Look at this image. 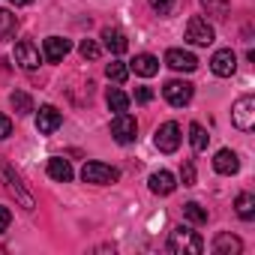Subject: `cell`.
Returning <instances> with one entry per match:
<instances>
[{
  "label": "cell",
  "instance_id": "1",
  "mask_svg": "<svg viewBox=\"0 0 255 255\" xmlns=\"http://www.w3.org/2000/svg\"><path fill=\"white\" fill-rule=\"evenodd\" d=\"M168 249L174 255H201L204 252V240L198 237V231H192L189 225H177L168 237Z\"/></svg>",
  "mask_w": 255,
  "mask_h": 255
},
{
  "label": "cell",
  "instance_id": "2",
  "mask_svg": "<svg viewBox=\"0 0 255 255\" xmlns=\"http://www.w3.org/2000/svg\"><path fill=\"white\" fill-rule=\"evenodd\" d=\"M0 180H3V186H6V192L9 195H15V201L24 207V210H33V195L24 189V183H21V177L6 165V162H0Z\"/></svg>",
  "mask_w": 255,
  "mask_h": 255
},
{
  "label": "cell",
  "instance_id": "3",
  "mask_svg": "<svg viewBox=\"0 0 255 255\" xmlns=\"http://www.w3.org/2000/svg\"><path fill=\"white\" fill-rule=\"evenodd\" d=\"M111 138L117 144H132L138 138V123H135V117L129 111L114 114V120H111Z\"/></svg>",
  "mask_w": 255,
  "mask_h": 255
},
{
  "label": "cell",
  "instance_id": "4",
  "mask_svg": "<svg viewBox=\"0 0 255 255\" xmlns=\"http://www.w3.org/2000/svg\"><path fill=\"white\" fill-rule=\"evenodd\" d=\"M117 177H120V171L111 168V165H105V162H84V168H81V180H84V183L108 186V183H114Z\"/></svg>",
  "mask_w": 255,
  "mask_h": 255
},
{
  "label": "cell",
  "instance_id": "5",
  "mask_svg": "<svg viewBox=\"0 0 255 255\" xmlns=\"http://www.w3.org/2000/svg\"><path fill=\"white\" fill-rule=\"evenodd\" d=\"M231 120L237 129L249 132L255 126V96H240L234 105H231Z\"/></svg>",
  "mask_w": 255,
  "mask_h": 255
},
{
  "label": "cell",
  "instance_id": "6",
  "mask_svg": "<svg viewBox=\"0 0 255 255\" xmlns=\"http://www.w3.org/2000/svg\"><path fill=\"white\" fill-rule=\"evenodd\" d=\"M186 39H189L192 45H210V42L216 39V30H213V24H210L207 18L192 15V18L186 21Z\"/></svg>",
  "mask_w": 255,
  "mask_h": 255
},
{
  "label": "cell",
  "instance_id": "7",
  "mask_svg": "<svg viewBox=\"0 0 255 255\" xmlns=\"http://www.w3.org/2000/svg\"><path fill=\"white\" fill-rule=\"evenodd\" d=\"M192 93H195V87H192L189 81H180V78H171V81H165V87H162V96H165V102H168V105H174V108H183V105H189Z\"/></svg>",
  "mask_w": 255,
  "mask_h": 255
},
{
  "label": "cell",
  "instance_id": "8",
  "mask_svg": "<svg viewBox=\"0 0 255 255\" xmlns=\"http://www.w3.org/2000/svg\"><path fill=\"white\" fill-rule=\"evenodd\" d=\"M180 138H183L180 126H177L174 120H168V123H162L159 129H156V135H153V144H156L162 153H174V150L180 147Z\"/></svg>",
  "mask_w": 255,
  "mask_h": 255
},
{
  "label": "cell",
  "instance_id": "9",
  "mask_svg": "<svg viewBox=\"0 0 255 255\" xmlns=\"http://www.w3.org/2000/svg\"><path fill=\"white\" fill-rule=\"evenodd\" d=\"M165 63L174 72H195L198 69V57L192 51H183V48H168L165 51Z\"/></svg>",
  "mask_w": 255,
  "mask_h": 255
},
{
  "label": "cell",
  "instance_id": "10",
  "mask_svg": "<svg viewBox=\"0 0 255 255\" xmlns=\"http://www.w3.org/2000/svg\"><path fill=\"white\" fill-rule=\"evenodd\" d=\"M210 69H213V75H219V78L234 75V69H237V54H234L231 48H219V51L210 57Z\"/></svg>",
  "mask_w": 255,
  "mask_h": 255
},
{
  "label": "cell",
  "instance_id": "11",
  "mask_svg": "<svg viewBox=\"0 0 255 255\" xmlns=\"http://www.w3.org/2000/svg\"><path fill=\"white\" fill-rule=\"evenodd\" d=\"M60 123H63V114H60L54 105H42V108H39V114H36V129H39L42 135L57 132Z\"/></svg>",
  "mask_w": 255,
  "mask_h": 255
},
{
  "label": "cell",
  "instance_id": "12",
  "mask_svg": "<svg viewBox=\"0 0 255 255\" xmlns=\"http://www.w3.org/2000/svg\"><path fill=\"white\" fill-rule=\"evenodd\" d=\"M69 39H63V36H48L45 42H42V57L48 60V63H60L66 54H69Z\"/></svg>",
  "mask_w": 255,
  "mask_h": 255
},
{
  "label": "cell",
  "instance_id": "13",
  "mask_svg": "<svg viewBox=\"0 0 255 255\" xmlns=\"http://www.w3.org/2000/svg\"><path fill=\"white\" fill-rule=\"evenodd\" d=\"M15 63H18V66H24V69H36V66L42 63L39 48H36L30 39H21V42L15 45Z\"/></svg>",
  "mask_w": 255,
  "mask_h": 255
},
{
  "label": "cell",
  "instance_id": "14",
  "mask_svg": "<svg viewBox=\"0 0 255 255\" xmlns=\"http://www.w3.org/2000/svg\"><path fill=\"white\" fill-rule=\"evenodd\" d=\"M174 186H177V180L171 171H153L150 174V192L153 195H171Z\"/></svg>",
  "mask_w": 255,
  "mask_h": 255
},
{
  "label": "cell",
  "instance_id": "15",
  "mask_svg": "<svg viewBox=\"0 0 255 255\" xmlns=\"http://www.w3.org/2000/svg\"><path fill=\"white\" fill-rule=\"evenodd\" d=\"M240 249H243L240 237H234V234H228V231L216 234V240H213V252H216V255H240Z\"/></svg>",
  "mask_w": 255,
  "mask_h": 255
},
{
  "label": "cell",
  "instance_id": "16",
  "mask_svg": "<svg viewBox=\"0 0 255 255\" xmlns=\"http://www.w3.org/2000/svg\"><path fill=\"white\" fill-rule=\"evenodd\" d=\"M213 168L219 171V174H237V168H240V159H237V153L234 150H219L216 156H213Z\"/></svg>",
  "mask_w": 255,
  "mask_h": 255
},
{
  "label": "cell",
  "instance_id": "17",
  "mask_svg": "<svg viewBox=\"0 0 255 255\" xmlns=\"http://www.w3.org/2000/svg\"><path fill=\"white\" fill-rule=\"evenodd\" d=\"M102 42H105V48L117 57V54H123L126 48H129V42H126V36L117 30V27H105L102 30Z\"/></svg>",
  "mask_w": 255,
  "mask_h": 255
},
{
  "label": "cell",
  "instance_id": "18",
  "mask_svg": "<svg viewBox=\"0 0 255 255\" xmlns=\"http://www.w3.org/2000/svg\"><path fill=\"white\" fill-rule=\"evenodd\" d=\"M48 177L57 180V183H69V180H72V165H69V159L51 156V159H48Z\"/></svg>",
  "mask_w": 255,
  "mask_h": 255
},
{
  "label": "cell",
  "instance_id": "19",
  "mask_svg": "<svg viewBox=\"0 0 255 255\" xmlns=\"http://www.w3.org/2000/svg\"><path fill=\"white\" fill-rule=\"evenodd\" d=\"M129 69H135V75H141V78H150V75L159 72V60H156L153 54H138Z\"/></svg>",
  "mask_w": 255,
  "mask_h": 255
},
{
  "label": "cell",
  "instance_id": "20",
  "mask_svg": "<svg viewBox=\"0 0 255 255\" xmlns=\"http://www.w3.org/2000/svg\"><path fill=\"white\" fill-rule=\"evenodd\" d=\"M234 207H237V216H240L243 222L255 219V195H249V192H240V195H237V201H234Z\"/></svg>",
  "mask_w": 255,
  "mask_h": 255
},
{
  "label": "cell",
  "instance_id": "21",
  "mask_svg": "<svg viewBox=\"0 0 255 255\" xmlns=\"http://www.w3.org/2000/svg\"><path fill=\"white\" fill-rule=\"evenodd\" d=\"M105 102H108V108H111L114 114H120V111H129V96H126L120 87H111V90L105 93Z\"/></svg>",
  "mask_w": 255,
  "mask_h": 255
},
{
  "label": "cell",
  "instance_id": "22",
  "mask_svg": "<svg viewBox=\"0 0 255 255\" xmlns=\"http://www.w3.org/2000/svg\"><path fill=\"white\" fill-rule=\"evenodd\" d=\"M189 141H192V150H207V141H210V135H207V129L201 123H189Z\"/></svg>",
  "mask_w": 255,
  "mask_h": 255
},
{
  "label": "cell",
  "instance_id": "23",
  "mask_svg": "<svg viewBox=\"0 0 255 255\" xmlns=\"http://www.w3.org/2000/svg\"><path fill=\"white\" fill-rule=\"evenodd\" d=\"M15 27H18V18L9 9H0V39H12Z\"/></svg>",
  "mask_w": 255,
  "mask_h": 255
},
{
  "label": "cell",
  "instance_id": "24",
  "mask_svg": "<svg viewBox=\"0 0 255 255\" xmlns=\"http://www.w3.org/2000/svg\"><path fill=\"white\" fill-rule=\"evenodd\" d=\"M183 216H186L192 225H204V222H207V210H204L198 201H186V204H183Z\"/></svg>",
  "mask_w": 255,
  "mask_h": 255
},
{
  "label": "cell",
  "instance_id": "25",
  "mask_svg": "<svg viewBox=\"0 0 255 255\" xmlns=\"http://www.w3.org/2000/svg\"><path fill=\"white\" fill-rule=\"evenodd\" d=\"M9 102H12L15 114H30V111H33V99H30L24 90H15V93L9 96Z\"/></svg>",
  "mask_w": 255,
  "mask_h": 255
},
{
  "label": "cell",
  "instance_id": "26",
  "mask_svg": "<svg viewBox=\"0 0 255 255\" xmlns=\"http://www.w3.org/2000/svg\"><path fill=\"white\" fill-rule=\"evenodd\" d=\"M105 75H108L111 81H117V84H123L126 78H129V66H126V63H120V60H111V63L105 66Z\"/></svg>",
  "mask_w": 255,
  "mask_h": 255
},
{
  "label": "cell",
  "instance_id": "27",
  "mask_svg": "<svg viewBox=\"0 0 255 255\" xmlns=\"http://www.w3.org/2000/svg\"><path fill=\"white\" fill-rule=\"evenodd\" d=\"M201 6L207 9V15H213V18H228V0H201Z\"/></svg>",
  "mask_w": 255,
  "mask_h": 255
},
{
  "label": "cell",
  "instance_id": "28",
  "mask_svg": "<svg viewBox=\"0 0 255 255\" xmlns=\"http://www.w3.org/2000/svg\"><path fill=\"white\" fill-rule=\"evenodd\" d=\"M78 51H81L84 60H96V57H99V45H96L93 39H84V42L78 45Z\"/></svg>",
  "mask_w": 255,
  "mask_h": 255
},
{
  "label": "cell",
  "instance_id": "29",
  "mask_svg": "<svg viewBox=\"0 0 255 255\" xmlns=\"http://www.w3.org/2000/svg\"><path fill=\"white\" fill-rule=\"evenodd\" d=\"M180 180H183V186H192V183H195V165H192L189 159H186L183 168H180Z\"/></svg>",
  "mask_w": 255,
  "mask_h": 255
},
{
  "label": "cell",
  "instance_id": "30",
  "mask_svg": "<svg viewBox=\"0 0 255 255\" xmlns=\"http://www.w3.org/2000/svg\"><path fill=\"white\" fill-rule=\"evenodd\" d=\"M9 135H12V120L0 111V138H9Z\"/></svg>",
  "mask_w": 255,
  "mask_h": 255
},
{
  "label": "cell",
  "instance_id": "31",
  "mask_svg": "<svg viewBox=\"0 0 255 255\" xmlns=\"http://www.w3.org/2000/svg\"><path fill=\"white\" fill-rule=\"evenodd\" d=\"M150 6L159 12V15H165V12H171V6H174V0H150Z\"/></svg>",
  "mask_w": 255,
  "mask_h": 255
},
{
  "label": "cell",
  "instance_id": "32",
  "mask_svg": "<svg viewBox=\"0 0 255 255\" xmlns=\"http://www.w3.org/2000/svg\"><path fill=\"white\" fill-rule=\"evenodd\" d=\"M150 99H153V90H150V87H135V102L147 105Z\"/></svg>",
  "mask_w": 255,
  "mask_h": 255
},
{
  "label": "cell",
  "instance_id": "33",
  "mask_svg": "<svg viewBox=\"0 0 255 255\" xmlns=\"http://www.w3.org/2000/svg\"><path fill=\"white\" fill-rule=\"evenodd\" d=\"M9 222H12V213H9L6 207H0V231H6V228H9Z\"/></svg>",
  "mask_w": 255,
  "mask_h": 255
},
{
  "label": "cell",
  "instance_id": "34",
  "mask_svg": "<svg viewBox=\"0 0 255 255\" xmlns=\"http://www.w3.org/2000/svg\"><path fill=\"white\" fill-rule=\"evenodd\" d=\"M33 0H12V6H30Z\"/></svg>",
  "mask_w": 255,
  "mask_h": 255
}]
</instances>
